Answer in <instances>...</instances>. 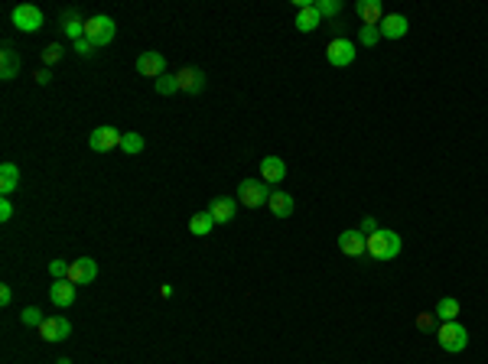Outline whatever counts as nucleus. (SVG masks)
<instances>
[{"label":"nucleus","mask_w":488,"mask_h":364,"mask_svg":"<svg viewBox=\"0 0 488 364\" xmlns=\"http://www.w3.org/2000/svg\"><path fill=\"white\" fill-rule=\"evenodd\" d=\"M365 254L371 261H394L401 254V234L391 228H378L375 234L365 238Z\"/></svg>","instance_id":"1"},{"label":"nucleus","mask_w":488,"mask_h":364,"mask_svg":"<svg viewBox=\"0 0 488 364\" xmlns=\"http://www.w3.org/2000/svg\"><path fill=\"white\" fill-rule=\"evenodd\" d=\"M436 342H440L443 351L456 355V351H466V345H469V332H466L462 322H440V328H436Z\"/></svg>","instance_id":"2"},{"label":"nucleus","mask_w":488,"mask_h":364,"mask_svg":"<svg viewBox=\"0 0 488 364\" xmlns=\"http://www.w3.org/2000/svg\"><path fill=\"white\" fill-rule=\"evenodd\" d=\"M355 56H358V46L352 43V39H345V36H332V39H329L326 59H329V66H332V68L352 66V62H355Z\"/></svg>","instance_id":"3"},{"label":"nucleus","mask_w":488,"mask_h":364,"mask_svg":"<svg viewBox=\"0 0 488 364\" xmlns=\"http://www.w3.org/2000/svg\"><path fill=\"white\" fill-rule=\"evenodd\" d=\"M267 198H271V186L264 179H244V182H238V202L241 205L261 208L267 205Z\"/></svg>","instance_id":"4"},{"label":"nucleus","mask_w":488,"mask_h":364,"mask_svg":"<svg viewBox=\"0 0 488 364\" xmlns=\"http://www.w3.org/2000/svg\"><path fill=\"white\" fill-rule=\"evenodd\" d=\"M114 33H117L114 20L104 17V13L85 20V39H92L94 46H108V43H114Z\"/></svg>","instance_id":"5"},{"label":"nucleus","mask_w":488,"mask_h":364,"mask_svg":"<svg viewBox=\"0 0 488 364\" xmlns=\"http://www.w3.org/2000/svg\"><path fill=\"white\" fill-rule=\"evenodd\" d=\"M10 20H13V27H17L20 33H36V29L43 27V10L33 7V3H20V7H13Z\"/></svg>","instance_id":"6"},{"label":"nucleus","mask_w":488,"mask_h":364,"mask_svg":"<svg viewBox=\"0 0 488 364\" xmlns=\"http://www.w3.org/2000/svg\"><path fill=\"white\" fill-rule=\"evenodd\" d=\"M124 140V133L117 131V127H111V124H101V127H94L92 137H88V147L98 150V153H108V150H117Z\"/></svg>","instance_id":"7"},{"label":"nucleus","mask_w":488,"mask_h":364,"mask_svg":"<svg viewBox=\"0 0 488 364\" xmlns=\"http://www.w3.org/2000/svg\"><path fill=\"white\" fill-rule=\"evenodd\" d=\"M69 280L76 286H85V283H94L98 280V261L92 257H78V261L69 263Z\"/></svg>","instance_id":"8"},{"label":"nucleus","mask_w":488,"mask_h":364,"mask_svg":"<svg viewBox=\"0 0 488 364\" xmlns=\"http://www.w3.org/2000/svg\"><path fill=\"white\" fill-rule=\"evenodd\" d=\"M39 335L43 342H66L72 335V322L66 316H49L43 326H39Z\"/></svg>","instance_id":"9"},{"label":"nucleus","mask_w":488,"mask_h":364,"mask_svg":"<svg viewBox=\"0 0 488 364\" xmlns=\"http://www.w3.org/2000/svg\"><path fill=\"white\" fill-rule=\"evenodd\" d=\"M176 82H179V92L186 94H202V88H206V72L196 66H186L176 72Z\"/></svg>","instance_id":"10"},{"label":"nucleus","mask_w":488,"mask_h":364,"mask_svg":"<svg viewBox=\"0 0 488 364\" xmlns=\"http://www.w3.org/2000/svg\"><path fill=\"white\" fill-rule=\"evenodd\" d=\"M137 72H141L143 78H163V75H166V56H163V52H141Z\"/></svg>","instance_id":"11"},{"label":"nucleus","mask_w":488,"mask_h":364,"mask_svg":"<svg viewBox=\"0 0 488 364\" xmlns=\"http://www.w3.org/2000/svg\"><path fill=\"white\" fill-rule=\"evenodd\" d=\"M378 29H381L385 39H404L407 29H410V20L404 13H385V20L378 23Z\"/></svg>","instance_id":"12"},{"label":"nucleus","mask_w":488,"mask_h":364,"mask_svg":"<svg viewBox=\"0 0 488 364\" xmlns=\"http://www.w3.org/2000/svg\"><path fill=\"white\" fill-rule=\"evenodd\" d=\"M49 299H52V306L59 309H69L72 303H76V283L69 280H52V286H49Z\"/></svg>","instance_id":"13"},{"label":"nucleus","mask_w":488,"mask_h":364,"mask_svg":"<svg viewBox=\"0 0 488 364\" xmlns=\"http://www.w3.org/2000/svg\"><path fill=\"white\" fill-rule=\"evenodd\" d=\"M338 251L345 254V257H361V254H365V234L358 231V228L342 231L338 234Z\"/></svg>","instance_id":"14"},{"label":"nucleus","mask_w":488,"mask_h":364,"mask_svg":"<svg viewBox=\"0 0 488 364\" xmlns=\"http://www.w3.org/2000/svg\"><path fill=\"white\" fill-rule=\"evenodd\" d=\"M283 176H287V163H283L280 156H264L261 159V179L271 186V182H283Z\"/></svg>","instance_id":"15"},{"label":"nucleus","mask_w":488,"mask_h":364,"mask_svg":"<svg viewBox=\"0 0 488 364\" xmlns=\"http://www.w3.org/2000/svg\"><path fill=\"white\" fill-rule=\"evenodd\" d=\"M320 23H322V13L316 10V3L300 7V13H296V29L300 33H313V29H320Z\"/></svg>","instance_id":"16"},{"label":"nucleus","mask_w":488,"mask_h":364,"mask_svg":"<svg viewBox=\"0 0 488 364\" xmlns=\"http://www.w3.org/2000/svg\"><path fill=\"white\" fill-rule=\"evenodd\" d=\"M208 212H212V218H215V224H228L231 218H235V212H238V202L235 198H215L212 205H208Z\"/></svg>","instance_id":"17"},{"label":"nucleus","mask_w":488,"mask_h":364,"mask_svg":"<svg viewBox=\"0 0 488 364\" xmlns=\"http://www.w3.org/2000/svg\"><path fill=\"white\" fill-rule=\"evenodd\" d=\"M20 189V166L17 163H3L0 166V192L3 198H10V192H17Z\"/></svg>","instance_id":"18"},{"label":"nucleus","mask_w":488,"mask_h":364,"mask_svg":"<svg viewBox=\"0 0 488 364\" xmlns=\"http://www.w3.org/2000/svg\"><path fill=\"white\" fill-rule=\"evenodd\" d=\"M358 17L365 20V27H378L385 20V7L378 0H358Z\"/></svg>","instance_id":"19"},{"label":"nucleus","mask_w":488,"mask_h":364,"mask_svg":"<svg viewBox=\"0 0 488 364\" xmlns=\"http://www.w3.org/2000/svg\"><path fill=\"white\" fill-rule=\"evenodd\" d=\"M17 72H20L17 52H13V46H10V43H3V52H0V78H3V82H10V78H13Z\"/></svg>","instance_id":"20"},{"label":"nucleus","mask_w":488,"mask_h":364,"mask_svg":"<svg viewBox=\"0 0 488 364\" xmlns=\"http://www.w3.org/2000/svg\"><path fill=\"white\" fill-rule=\"evenodd\" d=\"M212 228H215V218H212V212H196V215L189 218V234H196V238H206V234H212Z\"/></svg>","instance_id":"21"},{"label":"nucleus","mask_w":488,"mask_h":364,"mask_svg":"<svg viewBox=\"0 0 488 364\" xmlns=\"http://www.w3.org/2000/svg\"><path fill=\"white\" fill-rule=\"evenodd\" d=\"M267 205H271V212L277 218H290L293 215V196H287V192H271V198H267Z\"/></svg>","instance_id":"22"},{"label":"nucleus","mask_w":488,"mask_h":364,"mask_svg":"<svg viewBox=\"0 0 488 364\" xmlns=\"http://www.w3.org/2000/svg\"><path fill=\"white\" fill-rule=\"evenodd\" d=\"M62 33H66L72 43H78V39H85V20L78 17L76 10L72 13H62Z\"/></svg>","instance_id":"23"},{"label":"nucleus","mask_w":488,"mask_h":364,"mask_svg":"<svg viewBox=\"0 0 488 364\" xmlns=\"http://www.w3.org/2000/svg\"><path fill=\"white\" fill-rule=\"evenodd\" d=\"M459 312H462L459 299L446 296V299H440V303H436V312H433V316L440 319V322H456V316H459Z\"/></svg>","instance_id":"24"},{"label":"nucleus","mask_w":488,"mask_h":364,"mask_svg":"<svg viewBox=\"0 0 488 364\" xmlns=\"http://www.w3.org/2000/svg\"><path fill=\"white\" fill-rule=\"evenodd\" d=\"M143 147H147V143H143V137L141 133H124V140H121V150L124 153H131V156H137V153H143Z\"/></svg>","instance_id":"25"},{"label":"nucleus","mask_w":488,"mask_h":364,"mask_svg":"<svg viewBox=\"0 0 488 364\" xmlns=\"http://www.w3.org/2000/svg\"><path fill=\"white\" fill-rule=\"evenodd\" d=\"M20 322H23V326H43V322H46V316H43V309L39 306H27L23 309V312H20Z\"/></svg>","instance_id":"26"},{"label":"nucleus","mask_w":488,"mask_h":364,"mask_svg":"<svg viewBox=\"0 0 488 364\" xmlns=\"http://www.w3.org/2000/svg\"><path fill=\"white\" fill-rule=\"evenodd\" d=\"M153 88H157V94H176L179 92V82H176V75H163V78H157V82H153Z\"/></svg>","instance_id":"27"},{"label":"nucleus","mask_w":488,"mask_h":364,"mask_svg":"<svg viewBox=\"0 0 488 364\" xmlns=\"http://www.w3.org/2000/svg\"><path fill=\"white\" fill-rule=\"evenodd\" d=\"M378 39H381V29L378 27H361L358 29V43H361V46H378Z\"/></svg>","instance_id":"28"},{"label":"nucleus","mask_w":488,"mask_h":364,"mask_svg":"<svg viewBox=\"0 0 488 364\" xmlns=\"http://www.w3.org/2000/svg\"><path fill=\"white\" fill-rule=\"evenodd\" d=\"M316 10H320L322 17H338V13H342V0H320Z\"/></svg>","instance_id":"29"},{"label":"nucleus","mask_w":488,"mask_h":364,"mask_svg":"<svg viewBox=\"0 0 488 364\" xmlns=\"http://www.w3.org/2000/svg\"><path fill=\"white\" fill-rule=\"evenodd\" d=\"M59 59H62V46H59V43H49V46L43 49V66H52Z\"/></svg>","instance_id":"30"},{"label":"nucleus","mask_w":488,"mask_h":364,"mask_svg":"<svg viewBox=\"0 0 488 364\" xmlns=\"http://www.w3.org/2000/svg\"><path fill=\"white\" fill-rule=\"evenodd\" d=\"M49 273H52V280H66V277H69V263L66 261H49Z\"/></svg>","instance_id":"31"},{"label":"nucleus","mask_w":488,"mask_h":364,"mask_svg":"<svg viewBox=\"0 0 488 364\" xmlns=\"http://www.w3.org/2000/svg\"><path fill=\"white\" fill-rule=\"evenodd\" d=\"M94 49H98V46H94L92 39H78V43H76V52H78V56H82V59L94 56Z\"/></svg>","instance_id":"32"},{"label":"nucleus","mask_w":488,"mask_h":364,"mask_svg":"<svg viewBox=\"0 0 488 364\" xmlns=\"http://www.w3.org/2000/svg\"><path fill=\"white\" fill-rule=\"evenodd\" d=\"M433 326H436V316H433V312H420V316H417V328H420V332H430Z\"/></svg>","instance_id":"33"},{"label":"nucleus","mask_w":488,"mask_h":364,"mask_svg":"<svg viewBox=\"0 0 488 364\" xmlns=\"http://www.w3.org/2000/svg\"><path fill=\"white\" fill-rule=\"evenodd\" d=\"M10 218H13V202L0 198V221H10Z\"/></svg>","instance_id":"34"},{"label":"nucleus","mask_w":488,"mask_h":364,"mask_svg":"<svg viewBox=\"0 0 488 364\" xmlns=\"http://www.w3.org/2000/svg\"><path fill=\"white\" fill-rule=\"evenodd\" d=\"M358 231H361V234H365V238H368V234H375V231H378V221H375V218H361V224H358Z\"/></svg>","instance_id":"35"},{"label":"nucleus","mask_w":488,"mask_h":364,"mask_svg":"<svg viewBox=\"0 0 488 364\" xmlns=\"http://www.w3.org/2000/svg\"><path fill=\"white\" fill-rule=\"evenodd\" d=\"M13 303V290L10 286H0V306H10Z\"/></svg>","instance_id":"36"},{"label":"nucleus","mask_w":488,"mask_h":364,"mask_svg":"<svg viewBox=\"0 0 488 364\" xmlns=\"http://www.w3.org/2000/svg\"><path fill=\"white\" fill-rule=\"evenodd\" d=\"M33 78H36L39 85H49V82H52V75H49V68H36V75H33Z\"/></svg>","instance_id":"37"},{"label":"nucleus","mask_w":488,"mask_h":364,"mask_svg":"<svg viewBox=\"0 0 488 364\" xmlns=\"http://www.w3.org/2000/svg\"><path fill=\"white\" fill-rule=\"evenodd\" d=\"M160 296H166V299L173 296V286H169V283H163V286H160Z\"/></svg>","instance_id":"38"},{"label":"nucleus","mask_w":488,"mask_h":364,"mask_svg":"<svg viewBox=\"0 0 488 364\" xmlns=\"http://www.w3.org/2000/svg\"><path fill=\"white\" fill-rule=\"evenodd\" d=\"M56 364H72V358H59V361Z\"/></svg>","instance_id":"39"}]
</instances>
